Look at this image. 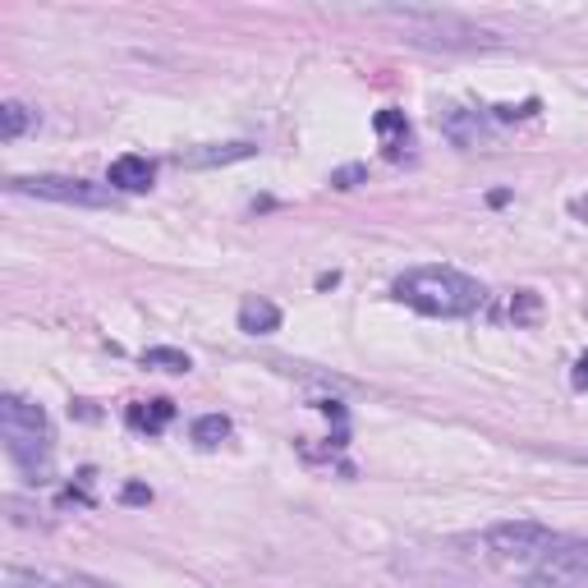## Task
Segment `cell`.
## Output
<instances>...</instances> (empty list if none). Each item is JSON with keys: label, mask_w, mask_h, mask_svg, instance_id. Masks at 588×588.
<instances>
[{"label": "cell", "mask_w": 588, "mask_h": 588, "mask_svg": "<svg viewBox=\"0 0 588 588\" xmlns=\"http://www.w3.org/2000/svg\"><path fill=\"white\" fill-rule=\"evenodd\" d=\"M391 295L404 303V309H414L423 318H469L482 309V299H488V290H482V280H474L469 271L459 267H409L391 280Z\"/></svg>", "instance_id": "obj_1"}, {"label": "cell", "mask_w": 588, "mask_h": 588, "mask_svg": "<svg viewBox=\"0 0 588 588\" xmlns=\"http://www.w3.org/2000/svg\"><path fill=\"white\" fill-rule=\"evenodd\" d=\"M377 14H387V19H400L414 29V46H442V51H482V46H497L501 37L488 33V29H478V23L469 19H459V14H446V10H377Z\"/></svg>", "instance_id": "obj_2"}, {"label": "cell", "mask_w": 588, "mask_h": 588, "mask_svg": "<svg viewBox=\"0 0 588 588\" xmlns=\"http://www.w3.org/2000/svg\"><path fill=\"white\" fill-rule=\"evenodd\" d=\"M5 189L14 198L65 202V208H115L111 185H92V180H79V175H10Z\"/></svg>", "instance_id": "obj_3"}, {"label": "cell", "mask_w": 588, "mask_h": 588, "mask_svg": "<svg viewBox=\"0 0 588 588\" xmlns=\"http://www.w3.org/2000/svg\"><path fill=\"white\" fill-rule=\"evenodd\" d=\"M552 543H556V533L539 520H501L482 533V547L497 561H515V566H533Z\"/></svg>", "instance_id": "obj_4"}, {"label": "cell", "mask_w": 588, "mask_h": 588, "mask_svg": "<svg viewBox=\"0 0 588 588\" xmlns=\"http://www.w3.org/2000/svg\"><path fill=\"white\" fill-rule=\"evenodd\" d=\"M533 588H584L588 584V543L584 539H556L529 570Z\"/></svg>", "instance_id": "obj_5"}, {"label": "cell", "mask_w": 588, "mask_h": 588, "mask_svg": "<svg viewBox=\"0 0 588 588\" xmlns=\"http://www.w3.org/2000/svg\"><path fill=\"white\" fill-rule=\"evenodd\" d=\"M258 157V143L248 138H235V143H202V147H189L175 157V166L185 170H217V166H235V162H248Z\"/></svg>", "instance_id": "obj_6"}, {"label": "cell", "mask_w": 588, "mask_h": 588, "mask_svg": "<svg viewBox=\"0 0 588 588\" xmlns=\"http://www.w3.org/2000/svg\"><path fill=\"white\" fill-rule=\"evenodd\" d=\"M0 428H19V432H51V419H46V409H42L37 400L5 391V396H0Z\"/></svg>", "instance_id": "obj_7"}, {"label": "cell", "mask_w": 588, "mask_h": 588, "mask_svg": "<svg viewBox=\"0 0 588 588\" xmlns=\"http://www.w3.org/2000/svg\"><path fill=\"white\" fill-rule=\"evenodd\" d=\"M152 175H157V166H152L147 157H115L111 162V170H107V185L115 189V193H147L152 189Z\"/></svg>", "instance_id": "obj_8"}, {"label": "cell", "mask_w": 588, "mask_h": 588, "mask_svg": "<svg viewBox=\"0 0 588 588\" xmlns=\"http://www.w3.org/2000/svg\"><path fill=\"white\" fill-rule=\"evenodd\" d=\"M276 326H280V309L271 299L253 295V299L240 303V331H244V336H271Z\"/></svg>", "instance_id": "obj_9"}, {"label": "cell", "mask_w": 588, "mask_h": 588, "mask_svg": "<svg viewBox=\"0 0 588 588\" xmlns=\"http://www.w3.org/2000/svg\"><path fill=\"white\" fill-rule=\"evenodd\" d=\"M138 364H143V368H157V373H189V368H193L189 354L175 350V345H152V350H143Z\"/></svg>", "instance_id": "obj_10"}, {"label": "cell", "mask_w": 588, "mask_h": 588, "mask_svg": "<svg viewBox=\"0 0 588 588\" xmlns=\"http://www.w3.org/2000/svg\"><path fill=\"white\" fill-rule=\"evenodd\" d=\"M170 419H175V404L170 400H147V404H134L130 409V423L138 432H162Z\"/></svg>", "instance_id": "obj_11"}, {"label": "cell", "mask_w": 588, "mask_h": 588, "mask_svg": "<svg viewBox=\"0 0 588 588\" xmlns=\"http://www.w3.org/2000/svg\"><path fill=\"white\" fill-rule=\"evenodd\" d=\"M29 124H33V111L23 107V101H5V107H0V138L5 143H19L29 134Z\"/></svg>", "instance_id": "obj_12"}, {"label": "cell", "mask_w": 588, "mask_h": 588, "mask_svg": "<svg viewBox=\"0 0 588 588\" xmlns=\"http://www.w3.org/2000/svg\"><path fill=\"white\" fill-rule=\"evenodd\" d=\"M189 432H193V442H198V446H208V451H212V446H221V442L230 437V419H225V414H202V419H193Z\"/></svg>", "instance_id": "obj_13"}, {"label": "cell", "mask_w": 588, "mask_h": 588, "mask_svg": "<svg viewBox=\"0 0 588 588\" xmlns=\"http://www.w3.org/2000/svg\"><path fill=\"white\" fill-rule=\"evenodd\" d=\"M442 130H446L451 143H459V147H474V143H478V120H469L465 111H446V115H442Z\"/></svg>", "instance_id": "obj_14"}, {"label": "cell", "mask_w": 588, "mask_h": 588, "mask_svg": "<svg viewBox=\"0 0 588 588\" xmlns=\"http://www.w3.org/2000/svg\"><path fill=\"white\" fill-rule=\"evenodd\" d=\"M539 313H543V295L539 290H520L515 299H510V318H515V326L539 322Z\"/></svg>", "instance_id": "obj_15"}, {"label": "cell", "mask_w": 588, "mask_h": 588, "mask_svg": "<svg viewBox=\"0 0 588 588\" xmlns=\"http://www.w3.org/2000/svg\"><path fill=\"white\" fill-rule=\"evenodd\" d=\"M368 180V166H341L331 170V189H359Z\"/></svg>", "instance_id": "obj_16"}, {"label": "cell", "mask_w": 588, "mask_h": 588, "mask_svg": "<svg viewBox=\"0 0 588 588\" xmlns=\"http://www.w3.org/2000/svg\"><path fill=\"white\" fill-rule=\"evenodd\" d=\"M373 130H377V134H404V115H400V111H377Z\"/></svg>", "instance_id": "obj_17"}, {"label": "cell", "mask_w": 588, "mask_h": 588, "mask_svg": "<svg viewBox=\"0 0 588 588\" xmlns=\"http://www.w3.org/2000/svg\"><path fill=\"white\" fill-rule=\"evenodd\" d=\"M124 501H130V506H147L152 501V488H143V482H130V488H124Z\"/></svg>", "instance_id": "obj_18"}, {"label": "cell", "mask_w": 588, "mask_h": 588, "mask_svg": "<svg viewBox=\"0 0 588 588\" xmlns=\"http://www.w3.org/2000/svg\"><path fill=\"white\" fill-rule=\"evenodd\" d=\"M570 381H575V391H588V354L575 364V373H570Z\"/></svg>", "instance_id": "obj_19"}, {"label": "cell", "mask_w": 588, "mask_h": 588, "mask_svg": "<svg viewBox=\"0 0 588 588\" xmlns=\"http://www.w3.org/2000/svg\"><path fill=\"white\" fill-rule=\"evenodd\" d=\"M575 212H579V217H588V202H584V198L575 202Z\"/></svg>", "instance_id": "obj_20"}]
</instances>
